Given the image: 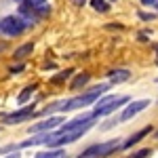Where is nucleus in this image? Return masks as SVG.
Here are the masks:
<instances>
[{
    "label": "nucleus",
    "instance_id": "1",
    "mask_svg": "<svg viewBox=\"0 0 158 158\" xmlns=\"http://www.w3.org/2000/svg\"><path fill=\"white\" fill-rule=\"evenodd\" d=\"M110 85H95L91 86L89 91H85L82 95H76L72 99H61V101H55V103H49L44 110L36 112L38 116H49L51 112H72V110H80V108H86L91 103H95L99 99V95H103L108 91Z\"/></svg>",
    "mask_w": 158,
    "mask_h": 158
},
{
    "label": "nucleus",
    "instance_id": "2",
    "mask_svg": "<svg viewBox=\"0 0 158 158\" xmlns=\"http://www.w3.org/2000/svg\"><path fill=\"white\" fill-rule=\"evenodd\" d=\"M131 99L129 95H106L95 101V110H93V116L95 118H103V116H110L112 112H116L118 108H122L124 103H129Z\"/></svg>",
    "mask_w": 158,
    "mask_h": 158
},
{
    "label": "nucleus",
    "instance_id": "3",
    "mask_svg": "<svg viewBox=\"0 0 158 158\" xmlns=\"http://www.w3.org/2000/svg\"><path fill=\"white\" fill-rule=\"evenodd\" d=\"M120 139H110V141H103V143H93L86 150H82L76 158H106L110 154H114L116 150H120Z\"/></svg>",
    "mask_w": 158,
    "mask_h": 158
},
{
    "label": "nucleus",
    "instance_id": "4",
    "mask_svg": "<svg viewBox=\"0 0 158 158\" xmlns=\"http://www.w3.org/2000/svg\"><path fill=\"white\" fill-rule=\"evenodd\" d=\"M25 30H30V25L21 15H6L0 19V34H4V36H21Z\"/></svg>",
    "mask_w": 158,
    "mask_h": 158
},
{
    "label": "nucleus",
    "instance_id": "5",
    "mask_svg": "<svg viewBox=\"0 0 158 158\" xmlns=\"http://www.w3.org/2000/svg\"><path fill=\"white\" fill-rule=\"evenodd\" d=\"M32 118H38V114H36V106H34V103H30V106H25V108L17 110V112L4 114V116H2V122H4V124H19V122L32 120Z\"/></svg>",
    "mask_w": 158,
    "mask_h": 158
},
{
    "label": "nucleus",
    "instance_id": "6",
    "mask_svg": "<svg viewBox=\"0 0 158 158\" xmlns=\"http://www.w3.org/2000/svg\"><path fill=\"white\" fill-rule=\"evenodd\" d=\"M65 122L63 116H47L42 122H36V124H32V129H27L32 135H40V133H49L53 129H57Z\"/></svg>",
    "mask_w": 158,
    "mask_h": 158
},
{
    "label": "nucleus",
    "instance_id": "7",
    "mask_svg": "<svg viewBox=\"0 0 158 158\" xmlns=\"http://www.w3.org/2000/svg\"><path fill=\"white\" fill-rule=\"evenodd\" d=\"M150 106V99H137V101H129L127 103V108L120 112V116L116 118L118 122H127V120H131L133 116H137L139 112H143V110Z\"/></svg>",
    "mask_w": 158,
    "mask_h": 158
},
{
    "label": "nucleus",
    "instance_id": "8",
    "mask_svg": "<svg viewBox=\"0 0 158 158\" xmlns=\"http://www.w3.org/2000/svg\"><path fill=\"white\" fill-rule=\"evenodd\" d=\"M152 129H154V127H143L141 131H137L135 135H131V137H129L127 141H122V143H120V150H129V148H133L135 143H139V141H141V139H143L146 135L152 133Z\"/></svg>",
    "mask_w": 158,
    "mask_h": 158
},
{
    "label": "nucleus",
    "instance_id": "9",
    "mask_svg": "<svg viewBox=\"0 0 158 158\" xmlns=\"http://www.w3.org/2000/svg\"><path fill=\"white\" fill-rule=\"evenodd\" d=\"M108 78H110V85H120V82H127L131 78V72L129 70H112L108 74Z\"/></svg>",
    "mask_w": 158,
    "mask_h": 158
},
{
    "label": "nucleus",
    "instance_id": "10",
    "mask_svg": "<svg viewBox=\"0 0 158 158\" xmlns=\"http://www.w3.org/2000/svg\"><path fill=\"white\" fill-rule=\"evenodd\" d=\"M32 51H34V42H23L19 49H15L13 59H15V61H21V59H25L27 55H32Z\"/></svg>",
    "mask_w": 158,
    "mask_h": 158
},
{
    "label": "nucleus",
    "instance_id": "11",
    "mask_svg": "<svg viewBox=\"0 0 158 158\" xmlns=\"http://www.w3.org/2000/svg\"><path fill=\"white\" fill-rule=\"evenodd\" d=\"M63 156H68L65 150H61V148H47L44 152H38L34 158H63Z\"/></svg>",
    "mask_w": 158,
    "mask_h": 158
},
{
    "label": "nucleus",
    "instance_id": "12",
    "mask_svg": "<svg viewBox=\"0 0 158 158\" xmlns=\"http://www.w3.org/2000/svg\"><path fill=\"white\" fill-rule=\"evenodd\" d=\"M89 78H91V76H89V74H86V72L78 74V76H76V78H74L72 82H70V89H74V91H78V89H80V86H85L86 82H89Z\"/></svg>",
    "mask_w": 158,
    "mask_h": 158
},
{
    "label": "nucleus",
    "instance_id": "13",
    "mask_svg": "<svg viewBox=\"0 0 158 158\" xmlns=\"http://www.w3.org/2000/svg\"><path fill=\"white\" fill-rule=\"evenodd\" d=\"M34 91H36V85H30V86H25L23 91L19 93V97H17V101H19V103H25L27 99L32 97V93H34Z\"/></svg>",
    "mask_w": 158,
    "mask_h": 158
},
{
    "label": "nucleus",
    "instance_id": "14",
    "mask_svg": "<svg viewBox=\"0 0 158 158\" xmlns=\"http://www.w3.org/2000/svg\"><path fill=\"white\" fill-rule=\"evenodd\" d=\"M91 6H93L95 11H99V13H108L110 11V4L106 2V0H91Z\"/></svg>",
    "mask_w": 158,
    "mask_h": 158
},
{
    "label": "nucleus",
    "instance_id": "15",
    "mask_svg": "<svg viewBox=\"0 0 158 158\" xmlns=\"http://www.w3.org/2000/svg\"><path fill=\"white\" fill-rule=\"evenodd\" d=\"M72 74H74L72 70H65V72H59L57 76H55V78H53V82H57V85H59V82H63V80H68V78H70Z\"/></svg>",
    "mask_w": 158,
    "mask_h": 158
},
{
    "label": "nucleus",
    "instance_id": "16",
    "mask_svg": "<svg viewBox=\"0 0 158 158\" xmlns=\"http://www.w3.org/2000/svg\"><path fill=\"white\" fill-rule=\"evenodd\" d=\"M148 156H152V150H150V148H143V150H139V152L131 154L129 158H148Z\"/></svg>",
    "mask_w": 158,
    "mask_h": 158
},
{
    "label": "nucleus",
    "instance_id": "17",
    "mask_svg": "<svg viewBox=\"0 0 158 158\" xmlns=\"http://www.w3.org/2000/svg\"><path fill=\"white\" fill-rule=\"evenodd\" d=\"M25 4H27V6H32V9L36 11V9H40V6H44V4H47V0H25Z\"/></svg>",
    "mask_w": 158,
    "mask_h": 158
},
{
    "label": "nucleus",
    "instance_id": "18",
    "mask_svg": "<svg viewBox=\"0 0 158 158\" xmlns=\"http://www.w3.org/2000/svg\"><path fill=\"white\" fill-rule=\"evenodd\" d=\"M108 30H122V25L120 23H110V25H106Z\"/></svg>",
    "mask_w": 158,
    "mask_h": 158
},
{
    "label": "nucleus",
    "instance_id": "19",
    "mask_svg": "<svg viewBox=\"0 0 158 158\" xmlns=\"http://www.w3.org/2000/svg\"><path fill=\"white\" fill-rule=\"evenodd\" d=\"M4 158H19V152H9Z\"/></svg>",
    "mask_w": 158,
    "mask_h": 158
},
{
    "label": "nucleus",
    "instance_id": "20",
    "mask_svg": "<svg viewBox=\"0 0 158 158\" xmlns=\"http://www.w3.org/2000/svg\"><path fill=\"white\" fill-rule=\"evenodd\" d=\"M21 70H23V65H13L11 68V72H21Z\"/></svg>",
    "mask_w": 158,
    "mask_h": 158
},
{
    "label": "nucleus",
    "instance_id": "21",
    "mask_svg": "<svg viewBox=\"0 0 158 158\" xmlns=\"http://www.w3.org/2000/svg\"><path fill=\"white\" fill-rule=\"evenodd\" d=\"M141 4H146V6H150V4H156V0H141Z\"/></svg>",
    "mask_w": 158,
    "mask_h": 158
},
{
    "label": "nucleus",
    "instance_id": "22",
    "mask_svg": "<svg viewBox=\"0 0 158 158\" xmlns=\"http://www.w3.org/2000/svg\"><path fill=\"white\" fill-rule=\"evenodd\" d=\"M154 6H156V9H158V0H156V4H154Z\"/></svg>",
    "mask_w": 158,
    "mask_h": 158
},
{
    "label": "nucleus",
    "instance_id": "23",
    "mask_svg": "<svg viewBox=\"0 0 158 158\" xmlns=\"http://www.w3.org/2000/svg\"><path fill=\"white\" fill-rule=\"evenodd\" d=\"M156 53H158V44H156Z\"/></svg>",
    "mask_w": 158,
    "mask_h": 158
},
{
    "label": "nucleus",
    "instance_id": "24",
    "mask_svg": "<svg viewBox=\"0 0 158 158\" xmlns=\"http://www.w3.org/2000/svg\"><path fill=\"white\" fill-rule=\"evenodd\" d=\"M110 2H114V0H110Z\"/></svg>",
    "mask_w": 158,
    "mask_h": 158
},
{
    "label": "nucleus",
    "instance_id": "25",
    "mask_svg": "<svg viewBox=\"0 0 158 158\" xmlns=\"http://www.w3.org/2000/svg\"><path fill=\"white\" fill-rule=\"evenodd\" d=\"M17 2H21V0H17Z\"/></svg>",
    "mask_w": 158,
    "mask_h": 158
},
{
    "label": "nucleus",
    "instance_id": "26",
    "mask_svg": "<svg viewBox=\"0 0 158 158\" xmlns=\"http://www.w3.org/2000/svg\"><path fill=\"white\" fill-rule=\"evenodd\" d=\"M63 158H68V156H63Z\"/></svg>",
    "mask_w": 158,
    "mask_h": 158
},
{
    "label": "nucleus",
    "instance_id": "27",
    "mask_svg": "<svg viewBox=\"0 0 158 158\" xmlns=\"http://www.w3.org/2000/svg\"><path fill=\"white\" fill-rule=\"evenodd\" d=\"M156 63H158V61H156Z\"/></svg>",
    "mask_w": 158,
    "mask_h": 158
},
{
    "label": "nucleus",
    "instance_id": "28",
    "mask_svg": "<svg viewBox=\"0 0 158 158\" xmlns=\"http://www.w3.org/2000/svg\"><path fill=\"white\" fill-rule=\"evenodd\" d=\"M156 135H158V133H156Z\"/></svg>",
    "mask_w": 158,
    "mask_h": 158
}]
</instances>
